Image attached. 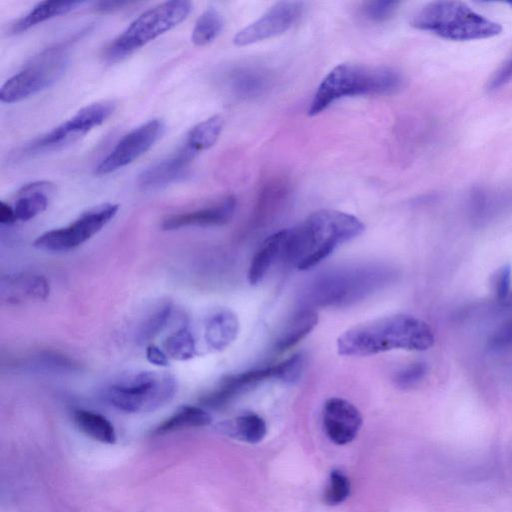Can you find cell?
I'll list each match as a JSON object with an SVG mask.
<instances>
[{
	"instance_id": "e575fe53",
	"label": "cell",
	"mask_w": 512,
	"mask_h": 512,
	"mask_svg": "<svg viewBox=\"0 0 512 512\" xmlns=\"http://www.w3.org/2000/svg\"><path fill=\"white\" fill-rule=\"evenodd\" d=\"M512 268L510 264L503 265L495 277V297L501 303L511 291Z\"/></svg>"
},
{
	"instance_id": "60d3db41",
	"label": "cell",
	"mask_w": 512,
	"mask_h": 512,
	"mask_svg": "<svg viewBox=\"0 0 512 512\" xmlns=\"http://www.w3.org/2000/svg\"><path fill=\"white\" fill-rule=\"evenodd\" d=\"M500 304L502 306L512 308V291H510L508 296Z\"/></svg>"
},
{
	"instance_id": "7a4b0ae2",
	"label": "cell",
	"mask_w": 512,
	"mask_h": 512,
	"mask_svg": "<svg viewBox=\"0 0 512 512\" xmlns=\"http://www.w3.org/2000/svg\"><path fill=\"white\" fill-rule=\"evenodd\" d=\"M434 342V332L425 321L396 314L346 330L337 339V350L343 356H369L395 349L424 351Z\"/></svg>"
},
{
	"instance_id": "5b68a950",
	"label": "cell",
	"mask_w": 512,
	"mask_h": 512,
	"mask_svg": "<svg viewBox=\"0 0 512 512\" xmlns=\"http://www.w3.org/2000/svg\"><path fill=\"white\" fill-rule=\"evenodd\" d=\"M192 7L188 0H172L146 10L106 46L103 52L104 60L116 63L130 56L183 22Z\"/></svg>"
},
{
	"instance_id": "8fae6325",
	"label": "cell",
	"mask_w": 512,
	"mask_h": 512,
	"mask_svg": "<svg viewBox=\"0 0 512 512\" xmlns=\"http://www.w3.org/2000/svg\"><path fill=\"white\" fill-rule=\"evenodd\" d=\"M164 131L165 123L161 119H151L134 128L98 164L95 174L106 175L134 162L161 138Z\"/></svg>"
},
{
	"instance_id": "7c38bea8",
	"label": "cell",
	"mask_w": 512,
	"mask_h": 512,
	"mask_svg": "<svg viewBox=\"0 0 512 512\" xmlns=\"http://www.w3.org/2000/svg\"><path fill=\"white\" fill-rule=\"evenodd\" d=\"M303 4L282 1L274 4L257 20L241 29L233 38L237 46H246L280 35L287 31L300 17Z\"/></svg>"
},
{
	"instance_id": "30bf717a",
	"label": "cell",
	"mask_w": 512,
	"mask_h": 512,
	"mask_svg": "<svg viewBox=\"0 0 512 512\" xmlns=\"http://www.w3.org/2000/svg\"><path fill=\"white\" fill-rule=\"evenodd\" d=\"M116 103L106 100L89 104L67 121L35 139L27 146L30 153L55 149L86 134L104 123L114 112Z\"/></svg>"
},
{
	"instance_id": "cb8c5ba5",
	"label": "cell",
	"mask_w": 512,
	"mask_h": 512,
	"mask_svg": "<svg viewBox=\"0 0 512 512\" xmlns=\"http://www.w3.org/2000/svg\"><path fill=\"white\" fill-rule=\"evenodd\" d=\"M73 421L86 436L103 444H114L116 432L112 423L102 414L85 409L73 412Z\"/></svg>"
},
{
	"instance_id": "277c9868",
	"label": "cell",
	"mask_w": 512,
	"mask_h": 512,
	"mask_svg": "<svg viewBox=\"0 0 512 512\" xmlns=\"http://www.w3.org/2000/svg\"><path fill=\"white\" fill-rule=\"evenodd\" d=\"M411 25L454 41L490 38L502 31L499 23L459 1L429 3L414 14Z\"/></svg>"
},
{
	"instance_id": "44dd1931",
	"label": "cell",
	"mask_w": 512,
	"mask_h": 512,
	"mask_svg": "<svg viewBox=\"0 0 512 512\" xmlns=\"http://www.w3.org/2000/svg\"><path fill=\"white\" fill-rule=\"evenodd\" d=\"M318 315L313 308H304L296 313L284 327L274 344L276 352H284L303 338H305L317 325Z\"/></svg>"
},
{
	"instance_id": "4fadbf2b",
	"label": "cell",
	"mask_w": 512,
	"mask_h": 512,
	"mask_svg": "<svg viewBox=\"0 0 512 512\" xmlns=\"http://www.w3.org/2000/svg\"><path fill=\"white\" fill-rule=\"evenodd\" d=\"M322 423L330 441L337 445H345L355 439L363 419L360 411L351 402L331 397L324 403Z\"/></svg>"
},
{
	"instance_id": "9a60e30c",
	"label": "cell",
	"mask_w": 512,
	"mask_h": 512,
	"mask_svg": "<svg viewBox=\"0 0 512 512\" xmlns=\"http://www.w3.org/2000/svg\"><path fill=\"white\" fill-rule=\"evenodd\" d=\"M271 378L277 379L276 365L227 376L217 389L203 396L200 403L214 409L223 407L247 388Z\"/></svg>"
},
{
	"instance_id": "1f68e13d",
	"label": "cell",
	"mask_w": 512,
	"mask_h": 512,
	"mask_svg": "<svg viewBox=\"0 0 512 512\" xmlns=\"http://www.w3.org/2000/svg\"><path fill=\"white\" fill-rule=\"evenodd\" d=\"M277 379L283 382L292 383L299 379L304 368V357L302 354H294L284 361L276 364Z\"/></svg>"
},
{
	"instance_id": "ac0fdd59",
	"label": "cell",
	"mask_w": 512,
	"mask_h": 512,
	"mask_svg": "<svg viewBox=\"0 0 512 512\" xmlns=\"http://www.w3.org/2000/svg\"><path fill=\"white\" fill-rule=\"evenodd\" d=\"M239 321L229 309H220L213 313L205 324L204 338L209 348L222 351L237 337Z\"/></svg>"
},
{
	"instance_id": "d4e9b609",
	"label": "cell",
	"mask_w": 512,
	"mask_h": 512,
	"mask_svg": "<svg viewBox=\"0 0 512 512\" xmlns=\"http://www.w3.org/2000/svg\"><path fill=\"white\" fill-rule=\"evenodd\" d=\"M8 289V300L17 302L24 298L44 300L49 295V283L41 275L20 274L3 283Z\"/></svg>"
},
{
	"instance_id": "f1b7e54d",
	"label": "cell",
	"mask_w": 512,
	"mask_h": 512,
	"mask_svg": "<svg viewBox=\"0 0 512 512\" xmlns=\"http://www.w3.org/2000/svg\"><path fill=\"white\" fill-rule=\"evenodd\" d=\"M171 312V302H164L148 315L138 329L136 335L138 342L143 344L154 339L166 326Z\"/></svg>"
},
{
	"instance_id": "d6a6232c",
	"label": "cell",
	"mask_w": 512,
	"mask_h": 512,
	"mask_svg": "<svg viewBox=\"0 0 512 512\" xmlns=\"http://www.w3.org/2000/svg\"><path fill=\"white\" fill-rule=\"evenodd\" d=\"M426 373L427 365L423 362H415L400 370L395 377V382L399 387L409 388L420 382Z\"/></svg>"
},
{
	"instance_id": "b9f144b4",
	"label": "cell",
	"mask_w": 512,
	"mask_h": 512,
	"mask_svg": "<svg viewBox=\"0 0 512 512\" xmlns=\"http://www.w3.org/2000/svg\"><path fill=\"white\" fill-rule=\"evenodd\" d=\"M509 5L512 7V3H509Z\"/></svg>"
},
{
	"instance_id": "f35d334b",
	"label": "cell",
	"mask_w": 512,
	"mask_h": 512,
	"mask_svg": "<svg viewBox=\"0 0 512 512\" xmlns=\"http://www.w3.org/2000/svg\"><path fill=\"white\" fill-rule=\"evenodd\" d=\"M17 221L14 208L4 201L0 202V223L10 225Z\"/></svg>"
},
{
	"instance_id": "2e32d148",
	"label": "cell",
	"mask_w": 512,
	"mask_h": 512,
	"mask_svg": "<svg viewBox=\"0 0 512 512\" xmlns=\"http://www.w3.org/2000/svg\"><path fill=\"white\" fill-rule=\"evenodd\" d=\"M236 199L228 196L222 201L202 209L171 215L162 222L164 230H176L189 226H219L232 218Z\"/></svg>"
},
{
	"instance_id": "d6986e66",
	"label": "cell",
	"mask_w": 512,
	"mask_h": 512,
	"mask_svg": "<svg viewBox=\"0 0 512 512\" xmlns=\"http://www.w3.org/2000/svg\"><path fill=\"white\" fill-rule=\"evenodd\" d=\"M284 237L285 229H282L262 242L248 269L247 277L251 285L259 284L276 259L281 258Z\"/></svg>"
},
{
	"instance_id": "74e56055",
	"label": "cell",
	"mask_w": 512,
	"mask_h": 512,
	"mask_svg": "<svg viewBox=\"0 0 512 512\" xmlns=\"http://www.w3.org/2000/svg\"><path fill=\"white\" fill-rule=\"evenodd\" d=\"M146 358L150 363L156 366L165 367L169 364V359L166 352L154 344H149L147 346Z\"/></svg>"
},
{
	"instance_id": "52a82bcc",
	"label": "cell",
	"mask_w": 512,
	"mask_h": 512,
	"mask_svg": "<svg viewBox=\"0 0 512 512\" xmlns=\"http://www.w3.org/2000/svg\"><path fill=\"white\" fill-rule=\"evenodd\" d=\"M176 390L177 382L171 374L141 371L112 384L106 397L120 411L148 413L169 403Z\"/></svg>"
},
{
	"instance_id": "6da1fadb",
	"label": "cell",
	"mask_w": 512,
	"mask_h": 512,
	"mask_svg": "<svg viewBox=\"0 0 512 512\" xmlns=\"http://www.w3.org/2000/svg\"><path fill=\"white\" fill-rule=\"evenodd\" d=\"M364 230L365 225L354 215L331 209L315 211L300 225L285 229L281 258L299 270L311 269Z\"/></svg>"
},
{
	"instance_id": "7402d4cb",
	"label": "cell",
	"mask_w": 512,
	"mask_h": 512,
	"mask_svg": "<svg viewBox=\"0 0 512 512\" xmlns=\"http://www.w3.org/2000/svg\"><path fill=\"white\" fill-rule=\"evenodd\" d=\"M211 422L212 417L205 409L198 406L183 405L162 421L154 429L153 434L164 435L184 429L204 427Z\"/></svg>"
},
{
	"instance_id": "5bb4252c",
	"label": "cell",
	"mask_w": 512,
	"mask_h": 512,
	"mask_svg": "<svg viewBox=\"0 0 512 512\" xmlns=\"http://www.w3.org/2000/svg\"><path fill=\"white\" fill-rule=\"evenodd\" d=\"M197 155L184 142L176 152L144 169L137 179L139 187L144 190L159 189L183 180L188 176Z\"/></svg>"
},
{
	"instance_id": "83f0119b",
	"label": "cell",
	"mask_w": 512,
	"mask_h": 512,
	"mask_svg": "<svg viewBox=\"0 0 512 512\" xmlns=\"http://www.w3.org/2000/svg\"><path fill=\"white\" fill-rule=\"evenodd\" d=\"M163 346L168 357L175 360L186 361L196 355L195 340L186 326L170 334Z\"/></svg>"
},
{
	"instance_id": "4dcf8cb0",
	"label": "cell",
	"mask_w": 512,
	"mask_h": 512,
	"mask_svg": "<svg viewBox=\"0 0 512 512\" xmlns=\"http://www.w3.org/2000/svg\"><path fill=\"white\" fill-rule=\"evenodd\" d=\"M398 5L399 2L396 1H367L362 4L361 13L370 21L382 22L395 13Z\"/></svg>"
},
{
	"instance_id": "8d00e7d4",
	"label": "cell",
	"mask_w": 512,
	"mask_h": 512,
	"mask_svg": "<svg viewBox=\"0 0 512 512\" xmlns=\"http://www.w3.org/2000/svg\"><path fill=\"white\" fill-rule=\"evenodd\" d=\"M490 345L502 348L512 345V319L503 324L492 336Z\"/></svg>"
},
{
	"instance_id": "836d02e7",
	"label": "cell",
	"mask_w": 512,
	"mask_h": 512,
	"mask_svg": "<svg viewBox=\"0 0 512 512\" xmlns=\"http://www.w3.org/2000/svg\"><path fill=\"white\" fill-rule=\"evenodd\" d=\"M233 87L241 94L253 93L262 87L264 80L254 71H240L233 77Z\"/></svg>"
},
{
	"instance_id": "ffe728a7",
	"label": "cell",
	"mask_w": 512,
	"mask_h": 512,
	"mask_svg": "<svg viewBox=\"0 0 512 512\" xmlns=\"http://www.w3.org/2000/svg\"><path fill=\"white\" fill-rule=\"evenodd\" d=\"M83 3L85 2L78 0L42 1L12 24V32L21 33L26 31L46 20L67 14Z\"/></svg>"
},
{
	"instance_id": "ab89813d",
	"label": "cell",
	"mask_w": 512,
	"mask_h": 512,
	"mask_svg": "<svg viewBox=\"0 0 512 512\" xmlns=\"http://www.w3.org/2000/svg\"><path fill=\"white\" fill-rule=\"evenodd\" d=\"M130 2L127 1H105L99 2L96 4L97 10L101 12H110L117 10L119 8H123L125 6H129Z\"/></svg>"
},
{
	"instance_id": "603a6c76",
	"label": "cell",
	"mask_w": 512,
	"mask_h": 512,
	"mask_svg": "<svg viewBox=\"0 0 512 512\" xmlns=\"http://www.w3.org/2000/svg\"><path fill=\"white\" fill-rule=\"evenodd\" d=\"M219 426L227 435L250 444L259 443L267 433L265 420L255 413L240 415L222 422Z\"/></svg>"
},
{
	"instance_id": "ba28073f",
	"label": "cell",
	"mask_w": 512,
	"mask_h": 512,
	"mask_svg": "<svg viewBox=\"0 0 512 512\" xmlns=\"http://www.w3.org/2000/svg\"><path fill=\"white\" fill-rule=\"evenodd\" d=\"M68 60L58 49H50L7 79L0 89L2 103H15L55 84L64 74Z\"/></svg>"
},
{
	"instance_id": "8992f818",
	"label": "cell",
	"mask_w": 512,
	"mask_h": 512,
	"mask_svg": "<svg viewBox=\"0 0 512 512\" xmlns=\"http://www.w3.org/2000/svg\"><path fill=\"white\" fill-rule=\"evenodd\" d=\"M387 276L386 270L373 266L329 272L319 276L311 283L305 300L308 302V308L310 305L347 306L379 288L387 280Z\"/></svg>"
},
{
	"instance_id": "9c48e42d",
	"label": "cell",
	"mask_w": 512,
	"mask_h": 512,
	"mask_svg": "<svg viewBox=\"0 0 512 512\" xmlns=\"http://www.w3.org/2000/svg\"><path fill=\"white\" fill-rule=\"evenodd\" d=\"M119 210L118 204L103 203L83 212L65 227L41 234L34 246L49 252H66L88 241L109 223Z\"/></svg>"
},
{
	"instance_id": "f546056e",
	"label": "cell",
	"mask_w": 512,
	"mask_h": 512,
	"mask_svg": "<svg viewBox=\"0 0 512 512\" xmlns=\"http://www.w3.org/2000/svg\"><path fill=\"white\" fill-rule=\"evenodd\" d=\"M351 485L348 477L340 470H332L323 493V501L330 506L344 502L350 495Z\"/></svg>"
},
{
	"instance_id": "3957f363",
	"label": "cell",
	"mask_w": 512,
	"mask_h": 512,
	"mask_svg": "<svg viewBox=\"0 0 512 512\" xmlns=\"http://www.w3.org/2000/svg\"><path fill=\"white\" fill-rule=\"evenodd\" d=\"M401 84L400 73L390 67L340 64L321 81L310 103L308 114L315 116L344 97L390 94L399 89Z\"/></svg>"
},
{
	"instance_id": "e0dca14e",
	"label": "cell",
	"mask_w": 512,
	"mask_h": 512,
	"mask_svg": "<svg viewBox=\"0 0 512 512\" xmlns=\"http://www.w3.org/2000/svg\"><path fill=\"white\" fill-rule=\"evenodd\" d=\"M56 190L54 183L46 180L24 185L17 193L13 206L16 219L28 221L46 210Z\"/></svg>"
},
{
	"instance_id": "484cf974",
	"label": "cell",
	"mask_w": 512,
	"mask_h": 512,
	"mask_svg": "<svg viewBox=\"0 0 512 512\" xmlns=\"http://www.w3.org/2000/svg\"><path fill=\"white\" fill-rule=\"evenodd\" d=\"M224 120L214 115L190 129L184 142L198 154L212 147L223 129Z\"/></svg>"
},
{
	"instance_id": "d590c367",
	"label": "cell",
	"mask_w": 512,
	"mask_h": 512,
	"mask_svg": "<svg viewBox=\"0 0 512 512\" xmlns=\"http://www.w3.org/2000/svg\"><path fill=\"white\" fill-rule=\"evenodd\" d=\"M512 79V56L491 77L488 88L496 90Z\"/></svg>"
},
{
	"instance_id": "4316f807",
	"label": "cell",
	"mask_w": 512,
	"mask_h": 512,
	"mask_svg": "<svg viewBox=\"0 0 512 512\" xmlns=\"http://www.w3.org/2000/svg\"><path fill=\"white\" fill-rule=\"evenodd\" d=\"M224 20L221 13L214 7L207 8L195 22L191 41L196 46H204L212 42L222 31Z\"/></svg>"
}]
</instances>
